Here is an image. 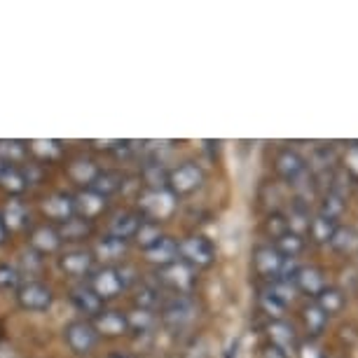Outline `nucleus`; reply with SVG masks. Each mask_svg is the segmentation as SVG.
<instances>
[{
  "label": "nucleus",
  "instance_id": "obj_1",
  "mask_svg": "<svg viewBox=\"0 0 358 358\" xmlns=\"http://www.w3.org/2000/svg\"><path fill=\"white\" fill-rule=\"evenodd\" d=\"M276 173H279L288 185H293L297 192H302V194L309 192V178H312V176H309V166L295 150L286 148V150H281L276 155Z\"/></svg>",
  "mask_w": 358,
  "mask_h": 358
},
{
  "label": "nucleus",
  "instance_id": "obj_2",
  "mask_svg": "<svg viewBox=\"0 0 358 358\" xmlns=\"http://www.w3.org/2000/svg\"><path fill=\"white\" fill-rule=\"evenodd\" d=\"M173 211H176V197L166 190V187H162V190H150V187H145V190L138 194V213L143 215L145 220L162 222Z\"/></svg>",
  "mask_w": 358,
  "mask_h": 358
},
{
  "label": "nucleus",
  "instance_id": "obj_3",
  "mask_svg": "<svg viewBox=\"0 0 358 358\" xmlns=\"http://www.w3.org/2000/svg\"><path fill=\"white\" fill-rule=\"evenodd\" d=\"M178 258L190 265L192 269L197 267H208L215 260V248L206 236L192 234L178 241Z\"/></svg>",
  "mask_w": 358,
  "mask_h": 358
},
{
  "label": "nucleus",
  "instance_id": "obj_4",
  "mask_svg": "<svg viewBox=\"0 0 358 358\" xmlns=\"http://www.w3.org/2000/svg\"><path fill=\"white\" fill-rule=\"evenodd\" d=\"M201 183H204V171L194 162H183L180 166L169 171L166 190L173 197H180V194H192L194 190H199Z\"/></svg>",
  "mask_w": 358,
  "mask_h": 358
},
{
  "label": "nucleus",
  "instance_id": "obj_5",
  "mask_svg": "<svg viewBox=\"0 0 358 358\" xmlns=\"http://www.w3.org/2000/svg\"><path fill=\"white\" fill-rule=\"evenodd\" d=\"M64 340L71 347V351H76L78 356H87L96 347L99 333L92 321L80 319V321H71L69 326L64 328Z\"/></svg>",
  "mask_w": 358,
  "mask_h": 358
},
{
  "label": "nucleus",
  "instance_id": "obj_6",
  "mask_svg": "<svg viewBox=\"0 0 358 358\" xmlns=\"http://www.w3.org/2000/svg\"><path fill=\"white\" fill-rule=\"evenodd\" d=\"M17 302L26 312H47L54 302V293L43 281H24L17 288Z\"/></svg>",
  "mask_w": 358,
  "mask_h": 358
},
{
  "label": "nucleus",
  "instance_id": "obj_7",
  "mask_svg": "<svg viewBox=\"0 0 358 358\" xmlns=\"http://www.w3.org/2000/svg\"><path fill=\"white\" fill-rule=\"evenodd\" d=\"M194 316H197V305L190 295H173L162 307V321L169 328H185L194 321Z\"/></svg>",
  "mask_w": 358,
  "mask_h": 358
},
{
  "label": "nucleus",
  "instance_id": "obj_8",
  "mask_svg": "<svg viewBox=\"0 0 358 358\" xmlns=\"http://www.w3.org/2000/svg\"><path fill=\"white\" fill-rule=\"evenodd\" d=\"M90 288L103 302L113 300V297H117L124 290V283H122V276H120V269L110 267V265L94 269V272L90 274Z\"/></svg>",
  "mask_w": 358,
  "mask_h": 358
},
{
  "label": "nucleus",
  "instance_id": "obj_9",
  "mask_svg": "<svg viewBox=\"0 0 358 358\" xmlns=\"http://www.w3.org/2000/svg\"><path fill=\"white\" fill-rule=\"evenodd\" d=\"M157 279L162 286L176 290L178 295H187V290L194 286V269L185 265L183 260H178L169 267H162L157 272Z\"/></svg>",
  "mask_w": 358,
  "mask_h": 358
},
{
  "label": "nucleus",
  "instance_id": "obj_10",
  "mask_svg": "<svg viewBox=\"0 0 358 358\" xmlns=\"http://www.w3.org/2000/svg\"><path fill=\"white\" fill-rule=\"evenodd\" d=\"M94 251H87V248H73V251H66L62 258H59V267L64 269L69 276H90L94 272Z\"/></svg>",
  "mask_w": 358,
  "mask_h": 358
},
{
  "label": "nucleus",
  "instance_id": "obj_11",
  "mask_svg": "<svg viewBox=\"0 0 358 358\" xmlns=\"http://www.w3.org/2000/svg\"><path fill=\"white\" fill-rule=\"evenodd\" d=\"M40 208H43V213L47 215V218L59 222V225L66 220H71V218H76V204H73V194H69V192L50 194V197L43 199Z\"/></svg>",
  "mask_w": 358,
  "mask_h": 358
},
{
  "label": "nucleus",
  "instance_id": "obj_12",
  "mask_svg": "<svg viewBox=\"0 0 358 358\" xmlns=\"http://www.w3.org/2000/svg\"><path fill=\"white\" fill-rule=\"evenodd\" d=\"M141 222H143V215L138 211H122V213H115L113 220L108 222V236L113 239H122L129 241L136 236Z\"/></svg>",
  "mask_w": 358,
  "mask_h": 358
},
{
  "label": "nucleus",
  "instance_id": "obj_13",
  "mask_svg": "<svg viewBox=\"0 0 358 358\" xmlns=\"http://www.w3.org/2000/svg\"><path fill=\"white\" fill-rule=\"evenodd\" d=\"M283 260H286V255H281L274 246H260V248H255V253H253V262H255L258 274L267 276L269 281L279 279Z\"/></svg>",
  "mask_w": 358,
  "mask_h": 358
},
{
  "label": "nucleus",
  "instance_id": "obj_14",
  "mask_svg": "<svg viewBox=\"0 0 358 358\" xmlns=\"http://www.w3.org/2000/svg\"><path fill=\"white\" fill-rule=\"evenodd\" d=\"M71 302L76 305L80 314H85L87 319H96L99 314L106 312V302L94 293L90 286H76L71 290Z\"/></svg>",
  "mask_w": 358,
  "mask_h": 358
},
{
  "label": "nucleus",
  "instance_id": "obj_15",
  "mask_svg": "<svg viewBox=\"0 0 358 358\" xmlns=\"http://www.w3.org/2000/svg\"><path fill=\"white\" fill-rule=\"evenodd\" d=\"M73 204H76V215H78V218H85V220L92 222L94 218H99V215L106 211L108 199L101 197V194H96L94 190L87 187V190L73 194Z\"/></svg>",
  "mask_w": 358,
  "mask_h": 358
},
{
  "label": "nucleus",
  "instance_id": "obj_16",
  "mask_svg": "<svg viewBox=\"0 0 358 358\" xmlns=\"http://www.w3.org/2000/svg\"><path fill=\"white\" fill-rule=\"evenodd\" d=\"M143 253H145V260L150 262V265H157L159 269L180 260L178 258V241L171 239V236H162L157 244L145 248Z\"/></svg>",
  "mask_w": 358,
  "mask_h": 358
},
{
  "label": "nucleus",
  "instance_id": "obj_17",
  "mask_svg": "<svg viewBox=\"0 0 358 358\" xmlns=\"http://www.w3.org/2000/svg\"><path fill=\"white\" fill-rule=\"evenodd\" d=\"M267 335L272 340V347L281 349L283 354H293L295 347H297V335H295V328L290 323L276 319L267 326Z\"/></svg>",
  "mask_w": 358,
  "mask_h": 358
},
{
  "label": "nucleus",
  "instance_id": "obj_18",
  "mask_svg": "<svg viewBox=\"0 0 358 358\" xmlns=\"http://www.w3.org/2000/svg\"><path fill=\"white\" fill-rule=\"evenodd\" d=\"M62 236H59V229L52 225H38L31 232V248L40 255L45 253H54L62 248Z\"/></svg>",
  "mask_w": 358,
  "mask_h": 358
},
{
  "label": "nucleus",
  "instance_id": "obj_19",
  "mask_svg": "<svg viewBox=\"0 0 358 358\" xmlns=\"http://www.w3.org/2000/svg\"><path fill=\"white\" fill-rule=\"evenodd\" d=\"M92 323H94V328H96V333L106 337H120V335L129 333V321H127V314L122 312H103Z\"/></svg>",
  "mask_w": 358,
  "mask_h": 358
},
{
  "label": "nucleus",
  "instance_id": "obj_20",
  "mask_svg": "<svg viewBox=\"0 0 358 358\" xmlns=\"http://www.w3.org/2000/svg\"><path fill=\"white\" fill-rule=\"evenodd\" d=\"M122 187H124V176L120 171H113V169H101L90 183V190H94L106 199L110 197V194H117Z\"/></svg>",
  "mask_w": 358,
  "mask_h": 358
},
{
  "label": "nucleus",
  "instance_id": "obj_21",
  "mask_svg": "<svg viewBox=\"0 0 358 358\" xmlns=\"http://www.w3.org/2000/svg\"><path fill=\"white\" fill-rule=\"evenodd\" d=\"M0 187L8 190L10 194H19L29 187V180L24 176L22 166L8 164V162H0Z\"/></svg>",
  "mask_w": 358,
  "mask_h": 358
},
{
  "label": "nucleus",
  "instance_id": "obj_22",
  "mask_svg": "<svg viewBox=\"0 0 358 358\" xmlns=\"http://www.w3.org/2000/svg\"><path fill=\"white\" fill-rule=\"evenodd\" d=\"M295 288L305 290L307 295H319L323 288H326V279H323V272L316 267H300L295 274Z\"/></svg>",
  "mask_w": 358,
  "mask_h": 358
},
{
  "label": "nucleus",
  "instance_id": "obj_23",
  "mask_svg": "<svg viewBox=\"0 0 358 358\" xmlns=\"http://www.w3.org/2000/svg\"><path fill=\"white\" fill-rule=\"evenodd\" d=\"M0 215H3V222H5V227H8L10 232L22 229L26 222H29V208H26L24 201H19V199H10Z\"/></svg>",
  "mask_w": 358,
  "mask_h": 358
},
{
  "label": "nucleus",
  "instance_id": "obj_24",
  "mask_svg": "<svg viewBox=\"0 0 358 358\" xmlns=\"http://www.w3.org/2000/svg\"><path fill=\"white\" fill-rule=\"evenodd\" d=\"M59 229V236H62V241H83L87 236L92 234V222L85 220V218H71L62 222V225L57 227Z\"/></svg>",
  "mask_w": 358,
  "mask_h": 358
},
{
  "label": "nucleus",
  "instance_id": "obj_25",
  "mask_svg": "<svg viewBox=\"0 0 358 358\" xmlns=\"http://www.w3.org/2000/svg\"><path fill=\"white\" fill-rule=\"evenodd\" d=\"M101 171V169L94 164V162L90 159V157H76L69 164V176L76 183H80V185H87L90 187V183L94 180V176H96Z\"/></svg>",
  "mask_w": 358,
  "mask_h": 358
},
{
  "label": "nucleus",
  "instance_id": "obj_26",
  "mask_svg": "<svg viewBox=\"0 0 358 358\" xmlns=\"http://www.w3.org/2000/svg\"><path fill=\"white\" fill-rule=\"evenodd\" d=\"M127 253V241L122 239H113V236H106V239H101L96 248H94V258L99 260H122V255Z\"/></svg>",
  "mask_w": 358,
  "mask_h": 358
},
{
  "label": "nucleus",
  "instance_id": "obj_27",
  "mask_svg": "<svg viewBox=\"0 0 358 358\" xmlns=\"http://www.w3.org/2000/svg\"><path fill=\"white\" fill-rule=\"evenodd\" d=\"M335 229H337V220H330L321 213L309 222V234H312V239L316 241V244H330Z\"/></svg>",
  "mask_w": 358,
  "mask_h": 358
},
{
  "label": "nucleus",
  "instance_id": "obj_28",
  "mask_svg": "<svg viewBox=\"0 0 358 358\" xmlns=\"http://www.w3.org/2000/svg\"><path fill=\"white\" fill-rule=\"evenodd\" d=\"M26 155H29V148L24 141H0V162L19 166L26 159Z\"/></svg>",
  "mask_w": 358,
  "mask_h": 358
},
{
  "label": "nucleus",
  "instance_id": "obj_29",
  "mask_svg": "<svg viewBox=\"0 0 358 358\" xmlns=\"http://www.w3.org/2000/svg\"><path fill=\"white\" fill-rule=\"evenodd\" d=\"M134 300H136V307L152 312V309L159 305V288L155 286V283H150V281H138Z\"/></svg>",
  "mask_w": 358,
  "mask_h": 358
},
{
  "label": "nucleus",
  "instance_id": "obj_30",
  "mask_svg": "<svg viewBox=\"0 0 358 358\" xmlns=\"http://www.w3.org/2000/svg\"><path fill=\"white\" fill-rule=\"evenodd\" d=\"M162 236H164V234H162V225H159V222L143 218V222H141V227H138V232H136L134 239H136V244L145 251V248H150V246L157 244Z\"/></svg>",
  "mask_w": 358,
  "mask_h": 358
},
{
  "label": "nucleus",
  "instance_id": "obj_31",
  "mask_svg": "<svg viewBox=\"0 0 358 358\" xmlns=\"http://www.w3.org/2000/svg\"><path fill=\"white\" fill-rule=\"evenodd\" d=\"M26 148H29V152L36 155L38 159H47V162H52V159H57L59 155H62V143L59 141H52V138H38V141H31V143H26Z\"/></svg>",
  "mask_w": 358,
  "mask_h": 358
},
{
  "label": "nucleus",
  "instance_id": "obj_32",
  "mask_svg": "<svg viewBox=\"0 0 358 358\" xmlns=\"http://www.w3.org/2000/svg\"><path fill=\"white\" fill-rule=\"evenodd\" d=\"M316 305L323 309V314H337L344 305V295L337 288H323L319 295H316Z\"/></svg>",
  "mask_w": 358,
  "mask_h": 358
},
{
  "label": "nucleus",
  "instance_id": "obj_33",
  "mask_svg": "<svg viewBox=\"0 0 358 358\" xmlns=\"http://www.w3.org/2000/svg\"><path fill=\"white\" fill-rule=\"evenodd\" d=\"M330 246H333L335 251H340V253L354 251V248L358 246V232L354 227H337L333 239H330Z\"/></svg>",
  "mask_w": 358,
  "mask_h": 358
},
{
  "label": "nucleus",
  "instance_id": "obj_34",
  "mask_svg": "<svg viewBox=\"0 0 358 358\" xmlns=\"http://www.w3.org/2000/svg\"><path fill=\"white\" fill-rule=\"evenodd\" d=\"M141 176H143L145 185L150 187V190H162V187H166L169 171L159 164V162H150V164H145Z\"/></svg>",
  "mask_w": 358,
  "mask_h": 358
},
{
  "label": "nucleus",
  "instance_id": "obj_35",
  "mask_svg": "<svg viewBox=\"0 0 358 358\" xmlns=\"http://www.w3.org/2000/svg\"><path fill=\"white\" fill-rule=\"evenodd\" d=\"M274 248L279 251L281 255H288V258H295L297 253L305 248V239H302V234H295V232H288L286 234H281L279 239H276V244Z\"/></svg>",
  "mask_w": 358,
  "mask_h": 358
},
{
  "label": "nucleus",
  "instance_id": "obj_36",
  "mask_svg": "<svg viewBox=\"0 0 358 358\" xmlns=\"http://www.w3.org/2000/svg\"><path fill=\"white\" fill-rule=\"evenodd\" d=\"M302 319H305V326L309 333H314V335H319L323 328H326V323H328V314H323V309L316 305H307L305 307V312H302Z\"/></svg>",
  "mask_w": 358,
  "mask_h": 358
},
{
  "label": "nucleus",
  "instance_id": "obj_37",
  "mask_svg": "<svg viewBox=\"0 0 358 358\" xmlns=\"http://www.w3.org/2000/svg\"><path fill=\"white\" fill-rule=\"evenodd\" d=\"M127 321H129V330H138V333H150L155 326V314L148 312V309H131L127 314Z\"/></svg>",
  "mask_w": 358,
  "mask_h": 358
},
{
  "label": "nucleus",
  "instance_id": "obj_38",
  "mask_svg": "<svg viewBox=\"0 0 358 358\" xmlns=\"http://www.w3.org/2000/svg\"><path fill=\"white\" fill-rule=\"evenodd\" d=\"M267 293H272V295L276 297V300H281L283 305H288V302H293V297H295V293H297V288H295V283H293V281L274 279V281H269Z\"/></svg>",
  "mask_w": 358,
  "mask_h": 358
},
{
  "label": "nucleus",
  "instance_id": "obj_39",
  "mask_svg": "<svg viewBox=\"0 0 358 358\" xmlns=\"http://www.w3.org/2000/svg\"><path fill=\"white\" fill-rule=\"evenodd\" d=\"M342 211H344V197L328 190L326 199H323V204H321V215H326L330 220H337L342 215Z\"/></svg>",
  "mask_w": 358,
  "mask_h": 358
},
{
  "label": "nucleus",
  "instance_id": "obj_40",
  "mask_svg": "<svg viewBox=\"0 0 358 358\" xmlns=\"http://www.w3.org/2000/svg\"><path fill=\"white\" fill-rule=\"evenodd\" d=\"M24 279V274L19 272L17 267H12V265H0V288H5V290H17L19 286H22V281Z\"/></svg>",
  "mask_w": 358,
  "mask_h": 358
},
{
  "label": "nucleus",
  "instance_id": "obj_41",
  "mask_svg": "<svg viewBox=\"0 0 358 358\" xmlns=\"http://www.w3.org/2000/svg\"><path fill=\"white\" fill-rule=\"evenodd\" d=\"M260 307L265 309V314L274 316V319H279L283 314V309H286V305H283L281 300H276L272 293H267V290H262V295H260Z\"/></svg>",
  "mask_w": 358,
  "mask_h": 358
},
{
  "label": "nucleus",
  "instance_id": "obj_42",
  "mask_svg": "<svg viewBox=\"0 0 358 358\" xmlns=\"http://www.w3.org/2000/svg\"><path fill=\"white\" fill-rule=\"evenodd\" d=\"M267 232L272 234L274 239H279L281 234H286V232H288V220H286V215H279V213L269 215V218H267Z\"/></svg>",
  "mask_w": 358,
  "mask_h": 358
},
{
  "label": "nucleus",
  "instance_id": "obj_43",
  "mask_svg": "<svg viewBox=\"0 0 358 358\" xmlns=\"http://www.w3.org/2000/svg\"><path fill=\"white\" fill-rule=\"evenodd\" d=\"M344 166H347V171L358 178V143H354L344 155Z\"/></svg>",
  "mask_w": 358,
  "mask_h": 358
},
{
  "label": "nucleus",
  "instance_id": "obj_44",
  "mask_svg": "<svg viewBox=\"0 0 358 358\" xmlns=\"http://www.w3.org/2000/svg\"><path fill=\"white\" fill-rule=\"evenodd\" d=\"M262 358H288V354H283L281 349H276V347H265V351H262Z\"/></svg>",
  "mask_w": 358,
  "mask_h": 358
},
{
  "label": "nucleus",
  "instance_id": "obj_45",
  "mask_svg": "<svg viewBox=\"0 0 358 358\" xmlns=\"http://www.w3.org/2000/svg\"><path fill=\"white\" fill-rule=\"evenodd\" d=\"M300 358H321V351L316 349V347H309V344H307V347L300 349Z\"/></svg>",
  "mask_w": 358,
  "mask_h": 358
},
{
  "label": "nucleus",
  "instance_id": "obj_46",
  "mask_svg": "<svg viewBox=\"0 0 358 358\" xmlns=\"http://www.w3.org/2000/svg\"><path fill=\"white\" fill-rule=\"evenodd\" d=\"M5 239H8V227H5V222H3V215H0V246L5 244Z\"/></svg>",
  "mask_w": 358,
  "mask_h": 358
},
{
  "label": "nucleus",
  "instance_id": "obj_47",
  "mask_svg": "<svg viewBox=\"0 0 358 358\" xmlns=\"http://www.w3.org/2000/svg\"><path fill=\"white\" fill-rule=\"evenodd\" d=\"M110 358H131V356H124V354H113Z\"/></svg>",
  "mask_w": 358,
  "mask_h": 358
}]
</instances>
